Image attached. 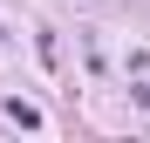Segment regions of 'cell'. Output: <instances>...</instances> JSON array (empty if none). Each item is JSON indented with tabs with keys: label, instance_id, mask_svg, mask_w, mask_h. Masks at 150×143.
Wrapping results in <instances>:
<instances>
[{
	"label": "cell",
	"instance_id": "obj_2",
	"mask_svg": "<svg viewBox=\"0 0 150 143\" xmlns=\"http://www.w3.org/2000/svg\"><path fill=\"white\" fill-rule=\"evenodd\" d=\"M0 48H7V27H0Z\"/></svg>",
	"mask_w": 150,
	"mask_h": 143
},
{
	"label": "cell",
	"instance_id": "obj_1",
	"mask_svg": "<svg viewBox=\"0 0 150 143\" xmlns=\"http://www.w3.org/2000/svg\"><path fill=\"white\" fill-rule=\"evenodd\" d=\"M7 123H21V130H41V109H34V102H21V95H7Z\"/></svg>",
	"mask_w": 150,
	"mask_h": 143
}]
</instances>
